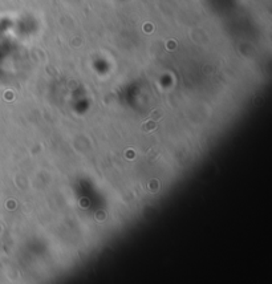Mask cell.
I'll use <instances>...</instances> for the list:
<instances>
[{
	"label": "cell",
	"instance_id": "obj_5",
	"mask_svg": "<svg viewBox=\"0 0 272 284\" xmlns=\"http://www.w3.org/2000/svg\"><path fill=\"white\" fill-rule=\"evenodd\" d=\"M158 156V152L155 150V152H154V150H150V153H149V158H150V159H153V158H155Z\"/></svg>",
	"mask_w": 272,
	"mask_h": 284
},
{
	"label": "cell",
	"instance_id": "obj_1",
	"mask_svg": "<svg viewBox=\"0 0 272 284\" xmlns=\"http://www.w3.org/2000/svg\"><path fill=\"white\" fill-rule=\"evenodd\" d=\"M155 126H157L155 121H147L146 123H143V125L141 126V129H142L143 133H150L151 130H154V129H155Z\"/></svg>",
	"mask_w": 272,
	"mask_h": 284
},
{
	"label": "cell",
	"instance_id": "obj_4",
	"mask_svg": "<svg viewBox=\"0 0 272 284\" xmlns=\"http://www.w3.org/2000/svg\"><path fill=\"white\" fill-rule=\"evenodd\" d=\"M97 219H98V220H104L105 219V213H104V211H102V213H101V211H98V213H97Z\"/></svg>",
	"mask_w": 272,
	"mask_h": 284
},
{
	"label": "cell",
	"instance_id": "obj_3",
	"mask_svg": "<svg viewBox=\"0 0 272 284\" xmlns=\"http://www.w3.org/2000/svg\"><path fill=\"white\" fill-rule=\"evenodd\" d=\"M160 189V183H158V181H150V190L154 193V191H157V190Z\"/></svg>",
	"mask_w": 272,
	"mask_h": 284
},
{
	"label": "cell",
	"instance_id": "obj_2",
	"mask_svg": "<svg viewBox=\"0 0 272 284\" xmlns=\"http://www.w3.org/2000/svg\"><path fill=\"white\" fill-rule=\"evenodd\" d=\"M163 116V112L161 110V109H157V110H154L151 114H150V117L149 118H151V120H154V121H157V120H160V118Z\"/></svg>",
	"mask_w": 272,
	"mask_h": 284
}]
</instances>
